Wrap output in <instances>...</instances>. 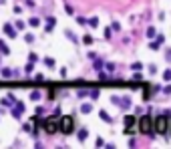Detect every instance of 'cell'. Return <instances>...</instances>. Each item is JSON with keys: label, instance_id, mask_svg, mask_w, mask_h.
Wrapping results in <instances>:
<instances>
[{"label": "cell", "instance_id": "obj_4", "mask_svg": "<svg viewBox=\"0 0 171 149\" xmlns=\"http://www.w3.org/2000/svg\"><path fill=\"white\" fill-rule=\"evenodd\" d=\"M155 131H157V133H167V131H169V119H167V117L159 115V117L155 119Z\"/></svg>", "mask_w": 171, "mask_h": 149}, {"label": "cell", "instance_id": "obj_29", "mask_svg": "<svg viewBox=\"0 0 171 149\" xmlns=\"http://www.w3.org/2000/svg\"><path fill=\"white\" fill-rule=\"evenodd\" d=\"M89 95H91V97H93V99H97V97H99V91H91V93H89Z\"/></svg>", "mask_w": 171, "mask_h": 149}, {"label": "cell", "instance_id": "obj_8", "mask_svg": "<svg viewBox=\"0 0 171 149\" xmlns=\"http://www.w3.org/2000/svg\"><path fill=\"white\" fill-rule=\"evenodd\" d=\"M137 121H135V117H131V115H127L125 117V125H127V129H133V125H135Z\"/></svg>", "mask_w": 171, "mask_h": 149}, {"label": "cell", "instance_id": "obj_16", "mask_svg": "<svg viewBox=\"0 0 171 149\" xmlns=\"http://www.w3.org/2000/svg\"><path fill=\"white\" fill-rule=\"evenodd\" d=\"M30 99L32 101H40V91H32L30 93Z\"/></svg>", "mask_w": 171, "mask_h": 149}, {"label": "cell", "instance_id": "obj_7", "mask_svg": "<svg viewBox=\"0 0 171 149\" xmlns=\"http://www.w3.org/2000/svg\"><path fill=\"white\" fill-rule=\"evenodd\" d=\"M54 24H56V20H54L52 16H48V18H47V28H45V30H47V32H50V30L54 28Z\"/></svg>", "mask_w": 171, "mask_h": 149}, {"label": "cell", "instance_id": "obj_28", "mask_svg": "<svg viewBox=\"0 0 171 149\" xmlns=\"http://www.w3.org/2000/svg\"><path fill=\"white\" fill-rule=\"evenodd\" d=\"M32 65H34V62H28V65H26V69H24V71H26V73H30V71H32Z\"/></svg>", "mask_w": 171, "mask_h": 149}, {"label": "cell", "instance_id": "obj_25", "mask_svg": "<svg viewBox=\"0 0 171 149\" xmlns=\"http://www.w3.org/2000/svg\"><path fill=\"white\" fill-rule=\"evenodd\" d=\"M111 28H113V30H121V24H119V22H113V26H111Z\"/></svg>", "mask_w": 171, "mask_h": 149}, {"label": "cell", "instance_id": "obj_5", "mask_svg": "<svg viewBox=\"0 0 171 149\" xmlns=\"http://www.w3.org/2000/svg\"><path fill=\"white\" fill-rule=\"evenodd\" d=\"M22 113H24V105H22V103H14V109H12V117L20 119V117H22Z\"/></svg>", "mask_w": 171, "mask_h": 149}, {"label": "cell", "instance_id": "obj_24", "mask_svg": "<svg viewBox=\"0 0 171 149\" xmlns=\"http://www.w3.org/2000/svg\"><path fill=\"white\" fill-rule=\"evenodd\" d=\"M149 47H151V49H153V51H157V49H159V42H157V40H155V42H151V45H149Z\"/></svg>", "mask_w": 171, "mask_h": 149}, {"label": "cell", "instance_id": "obj_13", "mask_svg": "<svg viewBox=\"0 0 171 149\" xmlns=\"http://www.w3.org/2000/svg\"><path fill=\"white\" fill-rule=\"evenodd\" d=\"M87 135H89V133H87V129H79V139H81V141L87 139Z\"/></svg>", "mask_w": 171, "mask_h": 149}, {"label": "cell", "instance_id": "obj_9", "mask_svg": "<svg viewBox=\"0 0 171 149\" xmlns=\"http://www.w3.org/2000/svg\"><path fill=\"white\" fill-rule=\"evenodd\" d=\"M113 103H119V105H123V107H129V103H131V101L127 99V97H125V99H119V97H113Z\"/></svg>", "mask_w": 171, "mask_h": 149}, {"label": "cell", "instance_id": "obj_26", "mask_svg": "<svg viewBox=\"0 0 171 149\" xmlns=\"http://www.w3.org/2000/svg\"><path fill=\"white\" fill-rule=\"evenodd\" d=\"M24 40H26V42H32V40H34V36H32V34H26V36H24Z\"/></svg>", "mask_w": 171, "mask_h": 149}, {"label": "cell", "instance_id": "obj_1", "mask_svg": "<svg viewBox=\"0 0 171 149\" xmlns=\"http://www.w3.org/2000/svg\"><path fill=\"white\" fill-rule=\"evenodd\" d=\"M139 131H141L143 135H153V131H155V121L149 117V115H143V117L139 119Z\"/></svg>", "mask_w": 171, "mask_h": 149}, {"label": "cell", "instance_id": "obj_27", "mask_svg": "<svg viewBox=\"0 0 171 149\" xmlns=\"http://www.w3.org/2000/svg\"><path fill=\"white\" fill-rule=\"evenodd\" d=\"M14 26H16V28H24V22H22V20H18V22H16Z\"/></svg>", "mask_w": 171, "mask_h": 149}, {"label": "cell", "instance_id": "obj_18", "mask_svg": "<svg viewBox=\"0 0 171 149\" xmlns=\"http://www.w3.org/2000/svg\"><path fill=\"white\" fill-rule=\"evenodd\" d=\"M28 24H30V26H38V24H40V20H38V18H30V20H28Z\"/></svg>", "mask_w": 171, "mask_h": 149}, {"label": "cell", "instance_id": "obj_10", "mask_svg": "<svg viewBox=\"0 0 171 149\" xmlns=\"http://www.w3.org/2000/svg\"><path fill=\"white\" fill-rule=\"evenodd\" d=\"M0 53H2V54H10V49L6 47L4 40H0Z\"/></svg>", "mask_w": 171, "mask_h": 149}, {"label": "cell", "instance_id": "obj_15", "mask_svg": "<svg viewBox=\"0 0 171 149\" xmlns=\"http://www.w3.org/2000/svg\"><path fill=\"white\" fill-rule=\"evenodd\" d=\"M81 111H83V113H91V111H93V107H91L89 103H85L83 107H81Z\"/></svg>", "mask_w": 171, "mask_h": 149}, {"label": "cell", "instance_id": "obj_12", "mask_svg": "<svg viewBox=\"0 0 171 149\" xmlns=\"http://www.w3.org/2000/svg\"><path fill=\"white\" fill-rule=\"evenodd\" d=\"M45 65H47L48 69H52V67H54V58H50V56H47V58H45Z\"/></svg>", "mask_w": 171, "mask_h": 149}, {"label": "cell", "instance_id": "obj_3", "mask_svg": "<svg viewBox=\"0 0 171 149\" xmlns=\"http://www.w3.org/2000/svg\"><path fill=\"white\" fill-rule=\"evenodd\" d=\"M75 131V119L71 115H65V117H60V133H65V135H71Z\"/></svg>", "mask_w": 171, "mask_h": 149}, {"label": "cell", "instance_id": "obj_21", "mask_svg": "<svg viewBox=\"0 0 171 149\" xmlns=\"http://www.w3.org/2000/svg\"><path fill=\"white\" fill-rule=\"evenodd\" d=\"M28 60H30V62H36V60H38V56H36L34 53H30V54H28Z\"/></svg>", "mask_w": 171, "mask_h": 149}, {"label": "cell", "instance_id": "obj_19", "mask_svg": "<svg viewBox=\"0 0 171 149\" xmlns=\"http://www.w3.org/2000/svg\"><path fill=\"white\" fill-rule=\"evenodd\" d=\"M89 24H91V26H97V24H99V18H97V16H93V18L89 20Z\"/></svg>", "mask_w": 171, "mask_h": 149}, {"label": "cell", "instance_id": "obj_2", "mask_svg": "<svg viewBox=\"0 0 171 149\" xmlns=\"http://www.w3.org/2000/svg\"><path fill=\"white\" fill-rule=\"evenodd\" d=\"M42 129H45L47 133H56V131L60 129V119H58V115H52V117H48V119L42 121Z\"/></svg>", "mask_w": 171, "mask_h": 149}, {"label": "cell", "instance_id": "obj_11", "mask_svg": "<svg viewBox=\"0 0 171 149\" xmlns=\"http://www.w3.org/2000/svg\"><path fill=\"white\" fill-rule=\"evenodd\" d=\"M12 103H16L12 95H8V97H4V99H2V105H4V107H8V105H12Z\"/></svg>", "mask_w": 171, "mask_h": 149}, {"label": "cell", "instance_id": "obj_6", "mask_svg": "<svg viewBox=\"0 0 171 149\" xmlns=\"http://www.w3.org/2000/svg\"><path fill=\"white\" fill-rule=\"evenodd\" d=\"M4 34L10 36V38H14V36H16V26L10 24V22H6V24H4Z\"/></svg>", "mask_w": 171, "mask_h": 149}, {"label": "cell", "instance_id": "obj_20", "mask_svg": "<svg viewBox=\"0 0 171 149\" xmlns=\"http://www.w3.org/2000/svg\"><path fill=\"white\" fill-rule=\"evenodd\" d=\"M83 40H85V45H93V36H89V34H87V36H85Z\"/></svg>", "mask_w": 171, "mask_h": 149}, {"label": "cell", "instance_id": "obj_22", "mask_svg": "<svg viewBox=\"0 0 171 149\" xmlns=\"http://www.w3.org/2000/svg\"><path fill=\"white\" fill-rule=\"evenodd\" d=\"M147 36L153 38V36H155V28H147Z\"/></svg>", "mask_w": 171, "mask_h": 149}, {"label": "cell", "instance_id": "obj_30", "mask_svg": "<svg viewBox=\"0 0 171 149\" xmlns=\"http://www.w3.org/2000/svg\"><path fill=\"white\" fill-rule=\"evenodd\" d=\"M2 2H4V0H0V4H2Z\"/></svg>", "mask_w": 171, "mask_h": 149}, {"label": "cell", "instance_id": "obj_23", "mask_svg": "<svg viewBox=\"0 0 171 149\" xmlns=\"http://www.w3.org/2000/svg\"><path fill=\"white\" fill-rule=\"evenodd\" d=\"M163 79H165V81H171V71H165V73H163Z\"/></svg>", "mask_w": 171, "mask_h": 149}, {"label": "cell", "instance_id": "obj_14", "mask_svg": "<svg viewBox=\"0 0 171 149\" xmlns=\"http://www.w3.org/2000/svg\"><path fill=\"white\" fill-rule=\"evenodd\" d=\"M99 115H101V119H103V121H107V123H111V117L107 115V111H99Z\"/></svg>", "mask_w": 171, "mask_h": 149}, {"label": "cell", "instance_id": "obj_17", "mask_svg": "<svg viewBox=\"0 0 171 149\" xmlns=\"http://www.w3.org/2000/svg\"><path fill=\"white\" fill-rule=\"evenodd\" d=\"M2 77H4V79H10V77H12V71H10V69H2Z\"/></svg>", "mask_w": 171, "mask_h": 149}]
</instances>
